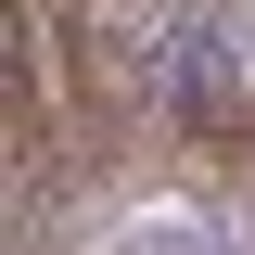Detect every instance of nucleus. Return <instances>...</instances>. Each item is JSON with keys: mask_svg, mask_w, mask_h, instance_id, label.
I'll use <instances>...</instances> for the list:
<instances>
[{"mask_svg": "<svg viewBox=\"0 0 255 255\" xmlns=\"http://www.w3.org/2000/svg\"><path fill=\"white\" fill-rule=\"evenodd\" d=\"M115 255H217V243H191V230H140V243H115Z\"/></svg>", "mask_w": 255, "mask_h": 255, "instance_id": "obj_2", "label": "nucleus"}, {"mask_svg": "<svg viewBox=\"0 0 255 255\" xmlns=\"http://www.w3.org/2000/svg\"><path fill=\"white\" fill-rule=\"evenodd\" d=\"M217 179H230V204L255 217V128H230V140H217Z\"/></svg>", "mask_w": 255, "mask_h": 255, "instance_id": "obj_1", "label": "nucleus"}]
</instances>
